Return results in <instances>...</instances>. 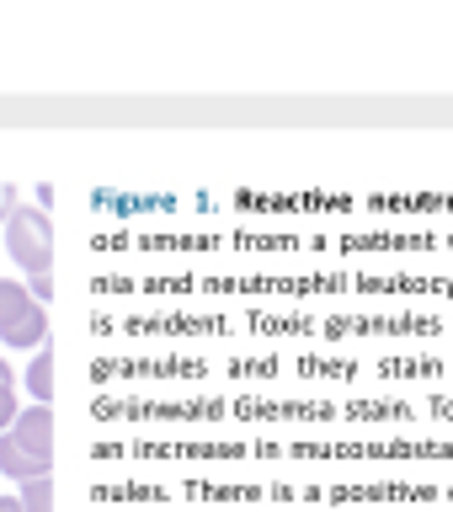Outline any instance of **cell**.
Returning a JSON list of instances; mask_svg holds the SVG:
<instances>
[{
    "label": "cell",
    "mask_w": 453,
    "mask_h": 512,
    "mask_svg": "<svg viewBox=\"0 0 453 512\" xmlns=\"http://www.w3.org/2000/svg\"><path fill=\"white\" fill-rule=\"evenodd\" d=\"M0 475H11V480H38V475H48V464H38L32 454H22V448L11 443V432H0Z\"/></svg>",
    "instance_id": "277c9868"
},
{
    "label": "cell",
    "mask_w": 453,
    "mask_h": 512,
    "mask_svg": "<svg viewBox=\"0 0 453 512\" xmlns=\"http://www.w3.org/2000/svg\"><path fill=\"white\" fill-rule=\"evenodd\" d=\"M27 294H32V304H43V310H48V299H54V278H48V272L27 278Z\"/></svg>",
    "instance_id": "52a82bcc"
},
{
    "label": "cell",
    "mask_w": 453,
    "mask_h": 512,
    "mask_svg": "<svg viewBox=\"0 0 453 512\" xmlns=\"http://www.w3.org/2000/svg\"><path fill=\"white\" fill-rule=\"evenodd\" d=\"M27 390L38 395V406H48V395H54V352H48V347L32 352V363H27Z\"/></svg>",
    "instance_id": "5b68a950"
},
{
    "label": "cell",
    "mask_w": 453,
    "mask_h": 512,
    "mask_svg": "<svg viewBox=\"0 0 453 512\" xmlns=\"http://www.w3.org/2000/svg\"><path fill=\"white\" fill-rule=\"evenodd\" d=\"M16 208H22V203H16V187H11V182H0V224H6Z\"/></svg>",
    "instance_id": "9c48e42d"
},
{
    "label": "cell",
    "mask_w": 453,
    "mask_h": 512,
    "mask_svg": "<svg viewBox=\"0 0 453 512\" xmlns=\"http://www.w3.org/2000/svg\"><path fill=\"white\" fill-rule=\"evenodd\" d=\"M11 443L22 448V454H32L38 464H54V411H48V406H27V411H16V422H11Z\"/></svg>",
    "instance_id": "3957f363"
},
{
    "label": "cell",
    "mask_w": 453,
    "mask_h": 512,
    "mask_svg": "<svg viewBox=\"0 0 453 512\" xmlns=\"http://www.w3.org/2000/svg\"><path fill=\"white\" fill-rule=\"evenodd\" d=\"M16 422V384H0V427Z\"/></svg>",
    "instance_id": "ba28073f"
},
{
    "label": "cell",
    "mask_w": 453,
    "mask_h": 512,
    "mask_svg": "<svg viewBox=\"0 0 453 512\" xmlns=\"http://www.w3.org/2000/svg\"><path fill=\"white\" fill-rule=\"evenodd\" d=\"M0 512H22V502H16V496H0Z\"/></svg>",
    "instance_id": "30bf717a"
},
{
    "label": "cell",
    "mask_w": 453,
    "mask_h": 512,
    "mask_svg": "<svg viewBox=\"0 0 453 512\" xmlns=\"http://www.w3.org/2000/svg\"><path fill=\"white\" fill-rule=\"evenodd\" d=\"M22 512H54V480L48 475H38V480H22Z\"/></svg>",
    "instance_id": "8992f818"
},
{
    "label": "cell",
    "mask_w": 453,
    "mask_h": 512,
    "mask_svg": "<svg viewBox=\"0 0 453 512\" xmlns=\"http://www.w3.org/2000/svg\"><path fill=\"white\" fill-rule=\"evenodd\" d=\"M6 246L11 256L27 267V278H38V272L54 267V224H48L43 208H16L6 219Z\"/></svg>",
    "instance_id": "7a4b0ae2"
},
{
    "label": "cell",
    "mask_w": 453,
    "mask_h": 512,
    "mask_svg": "<svg viewBox=\"0 0 453 512\" xmlns=\"http://www.w3.org/2000/svg\"><path fill=\"white\" fill-rule=\"evenodd\" d=\"M0 342L6 347H48V315L43 304H32L27 283L0 278Z\"/></svg>",
    "instance_id": "6da1fadb"
},
{
    "label": "cell",
    "mask_w": 453,
    "mask_h": 512,
    "mask_svg": "<svg viewBox=\"0 0 453 512\" xmlns=\"http://www.w3.org/2000/svg\"><path fill=\"white\" fill-rule=\"evenodd\" d=\"M0 384H16V379H11V368H6V363H0Z\"/></svg>",
    "instance_id": "8fae6325"
}]
</instances>
